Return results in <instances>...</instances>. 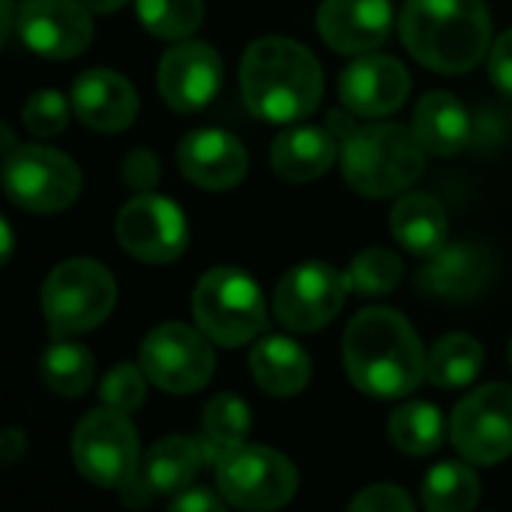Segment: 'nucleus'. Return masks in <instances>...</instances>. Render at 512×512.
<instances>
[{"instance_id": "obj_20", "label": "nucleus", "mask_w": 512, "mask_h": 512, "mask_svg": "<svg viewBox=\"0 0 512 512\" xmlns=\"http://www.w3.org/2000/svg\"><path fill=\"white\" fill-rule=\"evenodd\" d=\"M78 120L96 132H123L138 114L135 87L111 69H87L75 78L69 93Z\"/></svg>"}, {"instance_id": "obj_16", "label": "nucleus", "mask_w": 512, "mask_h": 512, "mask_svg": "<svg viewBox=\"0 0 512 512\" xmlns=\"http://www.w3.org/2000/svg\"><path fill=\"white\" fill-rule=\"evenodd\" d=\"M411 93L408 69L387 54L357 57L339 78V99L351 114L387 117L405 105Z\"/></svg>"}, {"instance_id": "obj_11", "label": "nucleus", "mask_w": 512, "mask_h": 512, "mask_svg": "<svg viewBox=\"0 0 512 512\" xmlns=\"http://www.w3.org/2000/svg\"><path fill=\"white\" fill-rule=\"evenodd\" d=\"M450 435L471 465H498L512 456V387L486 384L468 393L453 411Z\"/></svg>"}, {"instance_id": "obj_1", "label": "nucleus", "mask_w": 512, "mask_h": 512, "mask_svg": "<svg viewBox=\"0 0 512 512\" xmlns=\"http://www.w3.org/2000/svg\"><path fill=\"white\" fill-rule=\"evenodd\" d=\"M426 351L414 327L393 309L357 312L345 333V369L351 384L372 399H402L426 378Z\"/></svg>"}, {"instance_id": "obj_32", "label": "nucleus", "mask_w": 512, "mask_h": 512, "mask_svg": "<svg viewBox=\"0 0 512 512\" xmlns=\"http://www.w3.org/2000/svg\"><path fill=\"white\" fill-rule=\"evenodd\" d=\"M402 273H405V267L396 252L372 246L351 261L348 285L360 297H381V294H390L402 282Z\"/></svg>"}, {"instance_id": "obj_4", "label": "nucleus", "mask_w": 512, "mask_h": 512, "mask_svg": "<svg viewBox=\"0 0 512 512\" xmlns=\"http://www.w3.org/2000/svg\"><path fill=\"white\" fill-rule=\"evenodd\" d=\"M333 135L339 138L342 171L351 189L366 198H387L405 192L426 168V147L399 123L357 126L345 114H330Z\"/></svg>"}, {"instance_id": "obj_12", "label": "nucleus", "mask_w": 512, "mask_h": 512, "mask_svg": "<svg viewBox=\"0 0 512 512\" xmlns=\"http://www.w3.org/2000/svg\"><path fill=\"white\" fill-rule=\"evenodd\" d=\"M348 294V273H339L324 261H309L294 267L279 282L273 312L282 327L294 333H312L327 327L342 312Z\"/></svg>"}, {"instance_id": "obj_38", "label": "nucleus", "mask_w": 512, "mask_h": 512, "mask_svg": "<svg viewBox=\"0 0 512 512\" xmlns=\"http://www.w3.org/2000/svg\"><path fill=\"white\" fill-rule=\"evenodd\" d=\"M219 495L213 489H183L174 495V501L168 507L177 512H222L228 507V501Z\"/></svg>"}, {"instance_id": "obj_43", "label": "nucleus", "mask_w": 512, "mask_h": 512, "mask_svg": "<svg viewBox=\"0 0 512 512\" xmlns=\"http://www.w3.org/2000/svg\"><path fill=\"white\" fill-rule=\"evenodd\" d=\"M0 231H3V255H0V261L6 264L12 258V228H9L6 219H0Z\"/></svg>"}, {"instance_id": "obj_13", "label": "nucleus", "mask_w": 512, "mask_h": 512, "mask_svg": "<svg viewBox=\"0 0 512 512\" xmlns=\"http://www.w3.org/2000/svg\"><path fill=\"white\" fill-rule=\"evenodd\" d=\"M117 240L138 261L168 264L186 252L189 225L171 198L138 192L117 213Z\"/></svg>"}, {"instance_id": "obj_15", "label": "nucleus", "mask_w": 512, "mask_h": 512, "mask_svg": "<svg viewBox=\"0 0 512 512\" xmlns=\"http://www.w3.org/2000/svg\"><path fill=\"white\" fill-rule=\"evenodd\" d=\"M222 87V57L198 39L177 42L159 63V93L168 108L192 114L207 108Z\"/></svg>"}, {"instance_id": "obj_19", "label": "nucleus", "mask_w": 512, "mask_h": 512, "mask_svg": "<svg viewBox=\"0 0 512 512\" xmlns=\"http://www.w3.org/2000/svg\"><path fill=\"white\" fill-rule=\"evenodd\" d=\"M390 27V0H324L318 9V30L324 42L342 54H366L381 48Z\"/></svg>"}, {"instance_id": "obj_25", "label": "nucleus", "mask_w": 512, "mask_h": 512, "mask_svg": "<svg viewBox=\"0 0 512 512\" xmlns=\"http://www.w3.org/2000/svg\"><path fill=\"white\" fill-rule=\"evenodd\" d=\"M201 465H207L204 444L174 435V438L156 441L147 450L138 474L156 495H177V492L189 489V483L198 477Z\"/></svg>"}, {"instance_id": "obj_24", "label": "nucleus", "mask_w": 512, "mask_h": 512, "mask_svg": "<svg viewBox=\"0 0 512 512\" xmlns=\"http://www.w3.org/2000/svg\"><path fill=\"white\" fill-rule=\"evenodd\" d=\"M390 228L399 246L420 258H432L435 252H441L447 246L450 231L444 207L423 192H411L396 201L390 213Z\"/></svg>"}, {"instance_id": "obj_23", "label": "nucleus", "mask_w": 512, "mask_h": 512, "mask_svg": "<svg viewBox=\"0 0 512 512\" xmlns=\"http://www.w3.org/2000/svg\"><path fill=\"white\" fill-rule=\"evenodd\" d=\"M252 375L270 396H297L312 381V360L288 336H267L249 354Z\"/></svg>"}, {"instance_id": "obj_27", "label": "nucleus", "mask_w": 512, "mask_h": 512, "mask_svg": "<svg viewBox=\"0 0 512 512\" xmlns=\"http://www.w3.org/2000/svg\"><path fill=\"white\" fill-rule=\"evenodd\" d=\"M483 369V348L477 339L465 333H450L441 342H435L429 360H426V378L441 390H459L468 387Z\"/></svg>"}, {"instance_id": "obj_40", "label": "nucleus", "mask_w": 512, "mask_h": 512, "mask_svg": "<svg viewBox=\"0 0 512 512\" xmlns=\"http://www.w3.org/2000/svg\"><path fill=\"white\" fill-rule=\"evenodd\" d=\"M27 438H24V432H18V429H9L3 438H0V459H3V465H12L21 453H24V444Z\"/></svg>"}, {"instance_id": "obj_42", "label": "nucleus", "mask_w": 512, "mask_h": 512, "mask_svg": "<svg viewBox=\"0 0 512 512\" xmlns=\"http://www.w3.org/2000/svg\"><path fill=\"white\" fill-rule=\"evenodd\" d=\"M0 12H3V39L12 33V18H18V9L12 6V0H0Z\"/></svg>"}, {"instance_id": "obj_35", "label": "nucleus", "mask_w": 512, "mask_h": 512, "mask_svg": "<svg viewBox=\"0 0 512 512\" xmlns=\"http://www.w3.org/2000/svg\"><path fill=\"white\" fill-rule=\"evenodd\" d=\"M120 174H123V183L135 192H150L156 183H159V159L153 150H132L123 165H120Z\"/></svg>"}, {"instance_id": "obj_28", "label": "nucleus", "mask_w": 512, "mask_h": 512, "mask_svg": "<svg viewBox=\"0 0 512 512\" xmlns=\"http://www.w3.org/2000/svg\"><path fill=\"white\" fill-rule=\"evenodd\" d=\"M252 429V414L249 405L231 393H222L207 402L204 411V453L207 462H219L228 450L246 444V435Z\"/></svg>"}, {"instance_id": "obj_3", "label": "nucleus", "mask_w": 512, "mask_h": 512, "mask_svg": "<svg viewBox=\"0 0 512 512\" xmlns=\"http://www.w3.org/2000/svg\"><path fill=\"white\" fill-rule=\"evenodd\" d=\"M402 45L435 72H468L492 45L486 0H405Z\"/></svg>"}, {"instance_id": "obj_2", "label": "nucleus", "mask_w": 512, "mask_h": 512, "mask_svg": "<svg viewBox=\"0 0 512 512\" xmlns=\"http://www.w3.org/2000/svg\"><path fill=\"white\" fill-rule=\"evenodd\" d=\"M240 90L258 120L297 123L321 105L324 72L318 57L297 39L264 36L243 54Z\"/></svg>"}, {"instance_id": "obj_37", "label": "nucleus", "mask_w": 512, "mask_h": 512, "mask_svg": "<svg viewBox=\"0 0 512 512\" xmlns=\"http://www.w3.org/2000/svg\"><path fill=\"white\" fill-rule=\"evenodd\" d=\"M489 75L504 93L512 96V27L495 39L489 51Z\"/></svg>"}, {"instance_id": "obj_31", "label": "nucleus", "mask_w": 512, "mask_h": 512, "mask_svg": "<svg viewBox=\"0 0 512 512\" xmlns=\"http://www.w3.org/2000/svg\"><path fill=\"white\" fill-rule=\"evenodd\" d=\"M135 12L156 39H186L204 21V0H135Z\"/></svg>"}, {"instance_id": "obj_9", "label": "nucleus", "mask_w": 512, "mask_h": 512, "mask_svg": "<svg viewBox=\"0 0 512 512\" xmlns=\"http://www.w3.org/2000/svg\"><path fill=\"white\" fill-rule=\"evenodd\" d=\"M6 195L30 213L66 210L81 192L78 165L54 147H15L3 159Z\"/></svg>"}, {"instance_id": "obj_29", "label": "nucleus", "mask_w": 512, "mask_h": 512, "mask_svg": "<svg viewBox=\"0 0 512 512\" xmlns=\"http://www.w3.org/2000/svg\"><path fill=\"white\" fill-rule=\"evenodd\" d=\"M480 504V477L462 462H441L423 480V507L432 512H468Z\"/></svg>"}, {"instance_id": "obj_30", "label": "nucleus", "mask_w": 512, "mask_h": 512, "mask_svg": "<svg viewBox=\"0 0 512 512\" xmlns=\"http://www.w3.org/2000/svg\"><path fill=\"white\" fill-rule=\"evenodd\" d=\"M390 441L408 456H429L444 441V417L429 402H408L390 417Z\"/></svg>"}, {"instance_id": "obj_22", "label": "nucleus", "mask_w": 512, "mask_h": 512, "mask_svg": "<svg viewBox=\"0 0 512 512\" xmlns=\"http://www.w3.org/2000/svg\"><path fill=\"white\" fill-rule=\"evenodd\" d=\"M414 135L435 156H456L471 141V114L447 90L426 93L414 111Z\"/></svg>"}, {"instance_id": "obj_41", "label": "nucleus", "mask_w": 512, "mask_h": 512, "mask_svg": "<svg viewBox=\"0 0 512 512\" xmlns=\"http://www.w3.org/2000/svg\"><path fill=\"white\" fill-rule=\"evenodd\" d=\"M90 12H99V15H108V12H117L120 6H126L129 0H81Z\"/></svg>"}, {"instance_id": "obj_8", "label": "nucleus", "mask_w": 512, "mask_h": 512, "mask_svg": "<svg viewBox=\"0 0 512 512\" xmlns=\"http://www.w3.org/2000/svg\"><path fill=\"white\" fill-rule=\"evenodd\" d=\"M222 498L240 510H279L297 495V468L270 447L240 444L216 462Z\"/></svg>"}, {"instance_id": "obj_5", "label": "nucleus", "mask_w": 512, "mask_h": 512, "mask_svg": "<svg viewBox=\"0 0 512 512\" xmlns=\"http://www.w3.org/2000/svg\"><path fill=\"white\" fill-rule=\"evenodd\" d=\"M192 315L198 330L222 348H240L252 342L267 324V306L258 282L237 267H216L198 279Z\"/></svg>"}, {"instance_id": "obj_14", "label": "nucleus", "mask_w": 512, "mask_h": 512, "mask_svg": "<svg viewBox=\"0 0 512 512\" xmlns=\"http://www.w3.org/2000/svg\"><path fill=\"white\" fill-rule=\"evenodd\" d=\"M15 33L33 54L69 60L93 39V12L81 0H24L18 6Z\"/></svg>"}, {"instance_id": "obj_6", "label": "nucleus", "mask_w": 512, "mask_h": 512, "mask_svg": "<svg viewBox=\"0 0 512 512\" xmlns=\"http://www.w3.org/2000/svg\"><path fill=\"white\" fill-rule=\"evenodd\" d=\"M117 303L114 276L90 261L72 258L42 282V315L54 336H78L96 330Z\"/></svg>"}, {"instance_id": "obj_10", "label": "nucleus", "mask_w": 512, "mask_h": 512, "mask_svg": "<svg viewBox=\"0 0 512 512\" xmlns=\"http://www.w3.org/2000/svg\"><path fill=\"white\" fill-rule=\"evenodd\" d=\"M138 357L147 378L159 390L174 396H186L207 387L216 369L210 339L186 324H162L150 330L141 342Z\"/></svg>"}, {"instance_id": "obj_39", "label": "nucleus", "mask_w": 512, "mask_h": 512, "mask_svg": "<svg viewBox=\"0 0 512 512\" xmlns=\"http://www.w3.org/2000/svg\"><path fill=\"white\" fill-rule=\"evenodd\" d=\"M120 498H123V504L126 507H135V510H141V507H147L153 498H156V492L141 480V474H135L123 489H120Z\"/></svg>"}, {"instance_id": "obj_33", "label": "nucleus", "mask_w": 512, "mask_h": 512, "mask_svg": "<svg viewBox=\"0 0 512 512\" xmlns=\"http://www.w3.org/2000/svg\"><path fill=\"white\" fill-rule=\"evenodd\" d=\"M147 372L141 366H132V363H120L114 366L102 384H99V396H102V405L105 408H114V411H123V414H132L144 405V396H147Z\"/></svg>"}, {"instance_id": "obj_17", "label": "nucleus", "mask_w": 512, "mask_h": 512, "mask_svg": "<svg viewBox=\"0 0 512 512\" xmlns=\"http://www.w3.org/2000/svg\"><path fill=\"white\" fill-rule=\"evenodd\" d=\"M498 258L480 243H447L417 273V288L435 300H471L492 282Z\"/></svg>"}, {"instance_id": "obj_36", "label": "nucleus", "mask_w": 512, "mask_h": 512, "mask_svg": "<svg viewBox=\"0 0 512 512\" xmlns=\"http://www.w3.org/2000/svg\"><path fill=\"white\" fill-rule=\"evenodd\" d=\"M351 510H366V512H411L414 501L399 489V486H372L363 495H357L351 501Z\"/></svg>"}, {"instance_id": "obj_34", "label": "nucleus", "mask_w": 512, "mask_h": 512, "mask_svg": "<svg viewBox=\"0 0 512 512\" xmlns=\"http://www.w3.org/2000/svg\"><path fill=\"white\" fill-rule=\"evenodd\" d=\"M21 120L33 135H60L69 123V102L57 90H39L24 102Z\"/></svg>"}, {"instance_id": "obj_44", "label": "nucleus", "mask_w": 512, "mask_h": 512, "mask_svg": "<svg viewBox=\"0 0 512 512\" xmlns=\"http://www.w3.org/2000/svg\"><path fill=\"white\" fill-rule=\"evenodd\" d=\"M510 363H512V345H510Z\"/></svg>"}, {"instance_id": "obj_7", "label": "nucleus", "mask_w": 512, "mask_h": 512, "mask_svg": "<svg viewBox=\"0 0 512 512\" xmlns=\"http://www.w3.org/2000/svg\"><path fill=\"white\" fill-rule=\"evenodd\" d=\"M72 459L87 483L123 489L141 468L138 432L123 411L96 408L75 426Z\"/></svg>"}, {"instance_id": "obj_18", "label": "nucleus", "mask_w": 512, "mask_h": 512, "mask_svg": "<svg viewBox=\"0 0 512 512\" xmlns=\"http://www.w3.org/2000/svg\"><path fill=\"white\" fill-rule=\"evenodd\" d=\"M177 162L186 180L201 189H234L249 168L246 147L225 129H195L180 141Z\"/></svg>"}, {"instance_id": "obj_21", "label": "nucleus", "mask_w": 512, "mask_h": 512, "mask_svg": "<svg viewBox=\"0 0 512 512\" xmlns=\"http://www.w3.org/2000/svg\"><path fill=\"white\" fill-rule=\"evenodd\" d=\"M339 150L342 147H339V138L333 135V129L291 126V129L276 135L273 150H270V162L282 180L309 183V180H318L330 171Z\"/></svg>"}, {"instance_id": "obj_26", "label": "nucleus", "mask_w": 512, "mask_h": 512, "mask_svg": "<svg viewBox=\"0 0 512 512\" xmlns=\"http://www.w3.org/2000/svg\"><path fill=\"white\" fill-rule=\"evenodd\" d=\"M39 369H42L45 387L63 399L84 396L90 384L96 381V360L90 348L81 342H69L66 336H57V342H51L42 351Z\"/></svg>"}]
</instances>
